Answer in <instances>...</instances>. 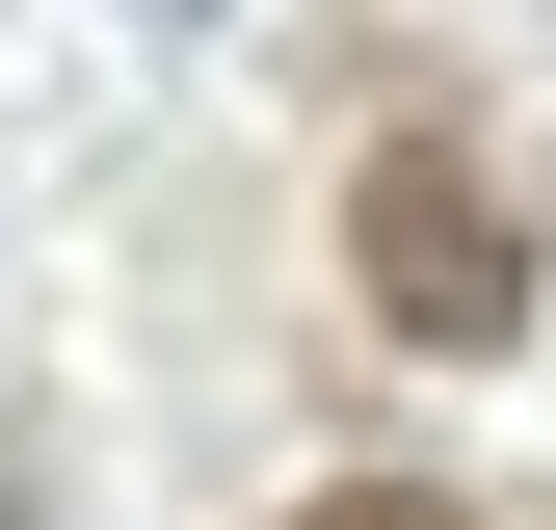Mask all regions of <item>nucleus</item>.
<instances>
[{
    "instance_id": "f257e3e1",
    "label": "nucleus",
    "mask_w": 556,
    "mask_h": 530,
    "mask_svg": "<svg viewBox=\"0 0 556 530\" xmlns=\"http://www.w3.org/2000/svg\"><path fill=\"white\" fill-rule=\"evenodd\" d=\"M344 265H371V318H397V345H530V239H504V186L425 160V132L344 186Z\"/></svg>"
},
{
    "instance_id": "7ed1b4c3",
    "label": "nucleus",
    "mask_w": 556,
    "mask_h": 530,
    "mask_svg": "<svg viewBox=\"0 0 556 530\" xmlns=\"http://www.w3.org/2000/svg\"><path fill=\"white\" fill-rule=\"evenodd\" d=\"M0 530H53V504H27V478H0Z\"/></svg>"
},
{
    "instance_id": "f03ea898",
    "label": "nucleus",
    "mask_w": 556,
    "mask_h": 530,
    "mask_svg": "<svg viewBox=\"0 0 556 530\" xmlns=\"http://www.w3.org/2000/svg\"><path fill=\"white\" fill-rule=\"evenodd\" d=\"M292 530H477V504H425V478H318Z\"/></svg>"
}]
</instances>
